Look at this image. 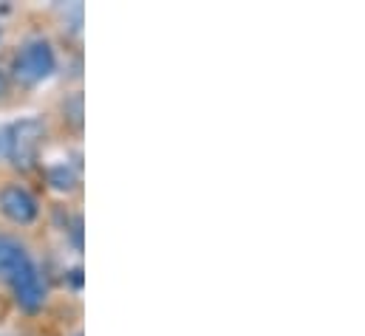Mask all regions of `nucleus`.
Wrapping results in <instances>:
<instances>
[{"label": "nucleus", "mask_w": 365, "mask_h": 336, "mask_svg": "<svg viewBox=\"0 0 365 336\" xmlns=\"http://www.w3.org/2000/svg\"><path fill=\"white\" fill-rule=\"evenodd\" d=\"M54 65H57V57H54L51 43H46V40H31V43H26V46L20 48V54L14 57V77H17L20 83L34 85V83H40V80H46V77H51Z\"/></svg>", "instance_id": "obj_1"}, {"label": "nucleus", "mask_w": 365, "mask_h": 336, "mask_svg": "<svg viewBox=\"0 0 365 336\" xmlns=\"http://www.w3.org/2000/svg\"><path fill=\"white\" fill-rule=\"evenodd\" d=\"M43 139V122L37 119H20L17 125L9 127V159L17 167H31L37 147Z\"/></svg>", "instance_id": "obj_2"}, {"label": "nucleus", "mask_w": 365, "mask_h": 336, "mask_svg": "<svg viewBox=\"0 0 365 336\" xmlns=\"http://www.w3.org/2000/svg\"><path fill=\"white\" fill-rule=\"evenodd\" d=\"M11 288H14V300L23 311H37L43 305V280L34 268V263H26L23 268H17L9 277Z\"/></svg>", "instance_id": "obj_3"}, {"label": "nucleus", "mask_w": 365, "mask_h": 336, "mask_svg": "<svg viewBox=\"0 0 365 336\" xmlns=\"http://www.w3.org/2000/svg\"><path fill=\"white\" fill-rule=\"evenodd\" d=\"M0 209L14 224H31L37 218V212H40L34 195L29 189L17 187V184H9V187L0 189Z\"/></svg>", "instance_id": "obj_4"}, {"label": "nucleus", "mask_w": 365, "mask_h": 336, "mask_svg": "<svg viewBox=\"0 0 365 336\" xmlns=\"http://www.w3.org/2000/svg\"><path fill=\"white\" fill-rule=\"evenodd\" d=\"M26 263H31L26 249H23L14 238L0 235V274H3V277H11V274H14L17 268H23Z\"/></svg>", "instance_id": "obj_5"}, {"label": "nucleus", "mask_w": 365, "mask_h": 336, "mask_svg": "<svg viewBox=\"0 0 365 336\" xmlns=\"http://www.w3.org/2000/svg\"><path fill=\"white\" fill-rule=\"evenodd\" d=\"M48 178H51V184H54L57 189H71V187H74V175H71V169L63 167V164L51 169Z\"/></svg>", "instance_id": "obj_6"}, {"label": "nucleus", "mask_w": 365, "mask_h": 336, "mask_svg": "<svg viewBox=\"0 0 365 336\" xmlns=\"http://www.w3.org/2000/svg\"><path fill=\"white\" fill-rule=\"evenodd\" d=\"M0 159H9V127H0Z\"/></svg>", "instance_id": "obj_7"}, {"label": "nucleus", "mask_w": 365, "mask_h": 336, "mask_svg": "<svg viewBox=\"0 0 365 336\" xmlns=\"http://www.w3.org/2000/svg\"><path fill=\"white\" fill-rule=\"evenodd\" d=\"M6 88H9V83H6V77H3V74H0V96H3V93H6Z\"/></svg>", "instance_id": "obj_8"}, {"label": "nucleus", "mask_w": 365, "mask_h": 336, "mask_svg": "<svg viewBox=\"0 0 365 336\" xmlns=\"http://www.w3.org/2000/svg\"><path fill=\"white\" fill-rule=\"evenodd\" d=\"M77 336H80V334H77Z\"/></svg>", "instance_id": "obj_9"}]
</instances>
